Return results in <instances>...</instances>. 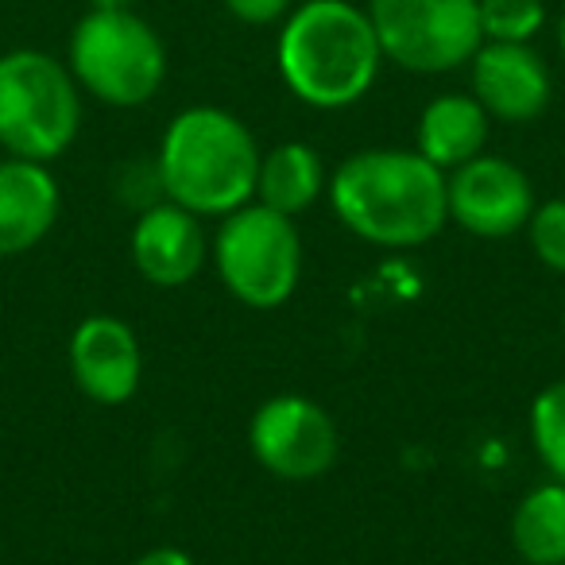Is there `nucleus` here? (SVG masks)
<instances>
[{
	"instance_id": "4468645a",
	"label": "nucleus",
	"mask_w": 565,
	"mask_h": 565,
	"mask_svg": "<svg viewBox=\"0 0 565 565\" xmlns=\"http://www.w3.org/2000/svg\"><path fill=\"white\" fill-rule=\"evenodd\" d=\"M492 117L472 94H441L418 117V156L441 171L469 163L484 151Z\"/></svg>"
},
{
	"instance_id": "ddd939ff",
	"label": "nucleus",
	"mask_w": 565,
	"mask_h": 565,
	"mask_svg": "<svg viewBox=\"0 0 565 565\" xmlns=\"http://www.w3.org/2000/svg\"><path fill=\"white\" fill-rule=\"evenodd\" d=\"M63 194L47 163L35 159H0V256L35 248L55 228Z\"/></svg>"
},
{
	"instance_id": "20e7f679",
	"label": "nucleus",
	"mask_w": 565,
	"mask_h": 565,
	"mask_svg": "<svg viewBox=\"0 0 565 565\" xmlns=\"http://www.w3.org/2000/svg\"><path fill=\"white\" fill-rule=\"evenodd\" d=\"M71 66L35 47L0 55V148L51 163L82 128V94Z\"/></svg>"
},
{
	"instance_id": "f03ea898",
	"label": "nucleus",
	"mask_w": 565,
	"mask_h": 565,
	"mask_svg": "<svg viewBox=\"0 0 565 565\" xmlns=\"http://www.w3.org/2000/svg\"><path fill=\"white\" fill-rule=\"evenodd\" d=\"M279 74L299 102L349 109L380 78L384 51L369 12L349 0H307L282 20Z\"/></svg>"
},
{
	"instance_id": "412c9836",
	"label": "nucleus",
	"mask_w": 565,
	"mask_h": 565,
	"mask_svg": "<svg viewBox=\"0 0 565 565\" xmlns=\"http://www.w3.org/2000/svg\"><path fill=\"white\" fill-rule=\"evenodd\" d=\"M136 565H198V562L179 546H156V550H148Z\"/></svg>"
},
{
	"instance_id": "1a4fd4ad",
	"label": "nucleus",
	"mask_w": 565,
	"mask_h": 565,
	"mask_svg": "<svg viewBox=\"0 0 565 565\" xmlns=\"http://www.w3.org/2000/svg\"><path fill=\"white\" fill-rule=\"evenodd\" d=\"M449 217L472 236L503 241L526 228L534 213V186L511 159L477 156L446 179Z\"/></svg>"
},
{
	"instance_id": "4be33fe9",
	"label": "nucleus",
	"mask_w": 565,
	"mask_h": 565,
	"mask_svg": "<svg viewBox=\"0 0 565 565\" xmlns=\"http://www.w3.org/2000/svg\"><path fill=\"white\" fill-rule=\"evenodd\" d=\"M89 9H132V0H89Z\"/></svg>"
},
{
	"instance_id": "2eb2a0df",
	"label": "nucleus",
	"mask_w": 565,
	"mask_h": 565,
	"mask_svg": "<svg viewBox=\"0 0 565 565\" xmlns=\"http://www.w3.org/2000/svg\"><path fill=\"white\" fill-rule=\"evenodd\" d=\"M326 186V171H322V156H318L310 143L291 140L271 148L259 159V179H256V198L271 210L295 213L310 210L318 202Z\"/></svg>"
},
{
	"instance_id": "6e6552de",
	"label": "nucleus",
	"mask_w": 565,
	"mask_h": 565,
	"mask_svg": "<svg viewBox=\"0 0 565 565\" xmlns=\"http://www.w3.org/2000/svg\"><path fill=\"white\" fill-rule=\"evenodd\" d=\"M252 457L279 480H318L338 461V423L302 395H275L252 415Z\"/></svg>"
},
{
	"instance_id": "423d86ee",
	"label": "nucleus",
	"mask_w": 565,
	"mask_h": 565,
	"mask_svg": "<svg viewBox=\"0 0 565 565\" xmlns=\"http://www.w3.org/2000/svg\"><path fill=\"white\" fill-rule=\"evenodd\" d=\"M213 264L236 302L275 310L291 299L302 275V241L287 213L248 202L225 217L213 241Z\"/></svg>"
},
{
	"instance_id": "7ed1b4c3",
	"label": "nucleus",
	"mask_w": 565,
	"mask_h": 565,
	"mask_svg": "<svg viewBox=\"0 0 565 565\" xmlns=\"http://www.w3.org/2000/svg\"><path fill=\"white\" fill-rule=\"evenodd\" d=\"M259 148L244 120L217 105L182 109L159 143V186L198 217H228L252 202Z\"/></svg>"
},
{
	"instance_id": "9b49d317",
	"label": "nucleus",
	"mask_w": 565,
	"mask_h": 565,
	"mask_svg": "<svg viewBox=\"0 0 565 565\" xmlns=\"http://www.w3.org/2000/svg\"><path fill=\"white\" fill-rule=\"evenodd\" d=\"M71 376L86 399L102 407L128 403L140 387L143 356L140 341L128 330V322L113 315H94L78 322L71 333Z\"/></svg>"
},
{
	"instance_id": "5701e85b",
	"label": "nucleus",
	"mask_w": 565,
	"mask_h": 565,
	"mask_svg": "<svg viewBox=\"0 0 565 565\" xmlns=\"http://www.w3.org/2000/svg\"><path fill=\"white\" fill-rule=\"evenodd\" d=\"M557 47H562V58H565V12H562V24H557Z\"/></svg>"
},
{
	"instance_id": "f257e3e1",
	"label": "nucleus",
	"mask_w": 565,
	"mask_h": 565,
	"mask_svg": "<svg viewBox=\"0 0 565 565\" xmlns=\"http://www.w3.org/2000/svg\"><path fill=\"white\" fill-rule=\"evenodd\" d=\"M330 205L361 241L380 248H418L449 221L446 171L418 151H356L333 171Z\"/></svg>"
},
{
	"instance_id": "6ab92c4d",
	"label": "nucleus",
	"mask_w": 565,
	"mask_h": 565,
	"mask_svg": "<svg viewBox=\"0 0 565 565\" xmlns=\"http://www.w3.org/2000/svg\"><path fill=\"white\" fill-rule=\"evenodd\" d=\"M526 236L531 248L550 271L565 275V198L534 205L531 221H526Z\"/></svg>"
},
{
	"instance_id": "f8f14e48",
	"label": "nucleus",
	"mask_w": 565,
	"mask_h": 565,
	"mask_svg": "<svg viewBox=\"0 0 565 565\" xmlns=\"http://www.w3.org/2000/svg\"><path fill=\"white\" fill-rule=\"evenodd\" d=\"M132 259L151 287H186L205 264V233L198 213L182 210L179 202L143 210L132 228Z\"/></svg>"
},
{
	"instance_id": "a211bd4d",
	"label": "nucleus",
	"mask_w": 565,
	"mask_h": 565,
	"mask_svg": "<svg viewBox=\"0 0 565 565\" xmlns=\"http://www.w3.org/2000/svg\"><path fill=\"white\" fill-rule=\"evenodd\" d=\"M484 43H531L546 24L542 0H477Z\"/></svg>"
},
{
	"instance_id": "39448f33",
	"label": "nucleus",
	"mask_w": 565,
	"mask_h": 565,
	"mask_svg": "<svg viewBox=\"0 0 565 565\" xmlns=\"http://www.w3.org/2000/svg\"><path fill=\"white\" fill-rule=\"evenodd\" d=\"M71 74L113 109H136L159 94L167 51L156 28L132 9H89L71 35Z\"/></svg>"
},
{
	"instance_id": "dca6fc26",
	"label": "nucleus",
	"mask_w": 565,
	"mask_h": 565,
	"mask_svg": "<svg viewBox=\"0 0 565 565\" xmlns=\"http://www.w3.org/2000/svg\"><path fill=\"white\" fill-rule=\"evenodd\" d=\"M511 542L526 565H565V480L539 484L519 500Z\"/></svg>"
},
{
	"instance_id": "b1692460",
	"label": "nucleus",
	"mask_w": 565,
	"mask_h": 565,
	"mask_svg": "<svg viewBox=\"0 0 565 565\" xmlns=\"http://www.w3.org/2000/svg\"><path fill=\"white\" fill-rule=\"evenodd\" d=\"M562 333H565V310H562Z\"/></svg>"
},
{
	"instance_id": "9d476101",
	"label": "nucleus",
	"mask_w": 565,
	"mask_h": 565,
	"mask_svg": "<svg viewBox=\"0 0 565 565\" xmlns=\"http://www.w3.org/2000/svg\"><path fill=\"white\" fill-rule=\"evenodd\" d=\"M472 97L503 125H526L550 105V71L531 43H480L472 55Z\"/></svg>"
},
{
	"instance_id": "aec40b11",
	"label": "nucleus",
	"mask_w": 565,
	"mask_h": 565,
	"mask_svg": "<svg viewBox=\"0 0 565 565\" xmlns=\"http://www.w3.org/2000/svg\"><path fill=\"white\" fill-rule=\"evenodd\" d=\"M225 9L233 12V20L248 28H267L279 24L295 12V0H225Z\"/></svg>"
},
{
	"instance_id": "f3484780",
	"label": "nucleus",
	"mask_w": 565,
	"mask_h": 565,
	"mask_svg": "<svg viewBox=\"0 0 565 565\" xmlns=\"http://www.w3.org/2000/svg\"><path fill=\"white\" fill-rule=\"evenodd\" d=\"M531 441L554 480H565V380L542 387L531 403Z\"/></svg>"
},
{
	"instance_id": "0eeeda50",
	"label": "nucleus",
	"mask_w": 565,
	"mask_h": 565,
	"mask_svg": "<svg viewBox=\"0 0 565 565\" xmlns=\"http://www.w3.org/2000/svg\"><path fill=\"white\" fill-rule=\"evenodd\" d=\"M364 12L384 58L411 74L469 66L484 43L477 0H369Z\"/></svg>"
}]
</instances>
